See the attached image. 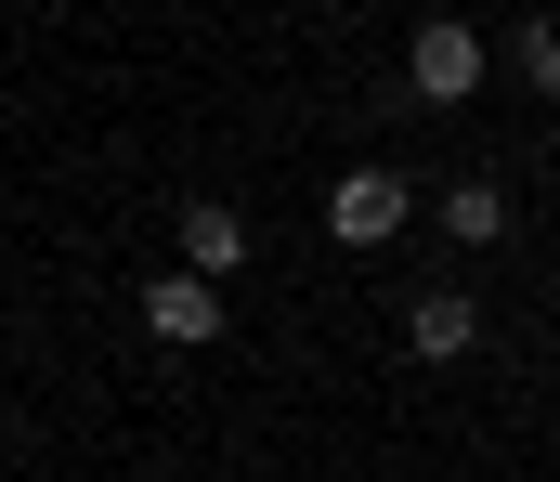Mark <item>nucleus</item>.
I'll use <instances>...</instances> for the list:
<instances>
[{"label": "nucleus", "mask_w": 560, "mask_h": 482, "mask_svg": "<svg viewBox=\"0 0 560 482\" xmlns=\"http://www.w3.org/2000/svg\"><path fill=\"white\" fill-rule=\"evenodd\" d=\"M143 326H156L170 352H222V287H209V274H156V287H143Z\"/></svg>", "instance_id": "7ed1b4c3"}, {"label": "nucleus", "mask_w": 560, "mask_h": 482, "mask_svg": "<svg viewBox=\"0 0 560 482\" xmlns=\"http://www.w3.org/2000/svg\"><path fill=\"white\" fill-rule=\"evenodd\" d=\"M522 79H535V92H560V26H522Z\"/></svg>", "instance_id": "0eeeda50"}, {"label": "nucleus", "mask_w": 560, "mask_h": 482, "mask_svg": "<svg viewBox=\"0 0 560 482\" xmlns=\"http://www.w3.org/2000/svg\"><path fill=\"white\" fill-rule=\"evenodd\" d=\"M405 222H418V196H405V169H352V183L326 196V235H339V248H392Z\"/></svg>", "instance_id": "f257e3e1"}, {"label": "nucleus", "mask_w": 560, "mask_h": 482, "mask_svg": "<svg viewBox=\"0 0 560 482\" xmlns=\"http://www.w3.org/2000/svg\"><path fill=\"white\" fill-rule=\"evenodd\" d=\"M405 79H418V105H469L482 92V26H418V52H405Z\"/></svg>", "instance_id": "f03ea898"}, {"label": "nucleus", "mask_w": 560, "mask_h": 482, "mask_svg": "<svg viewBox=\"0 0 560 482\" xmlns=\"http://www.w3.org/2000/svg\"><path fill=\"white\" fill-rule=\"evenodd\" d=\"M443 235H456V248H495V235H509V196H495V183H456V196H443Z\"/></svg>", "instance_id": "423d86ee"}, {"label": "nucleus", "mask_w": 560, "mask_h": 482, "mask_svg": "<svg viewBox=\"0 0 560 482\" xmlns=\"http://www.w3.org/2000/svg\"><path fill=\"white\" fill-rule=\"evenodd\" d=\"M235 261H248V222H235L222 196H196V209H183V274H209V287H222Z\"/></svg>", "instance_id": "39448f33"}, {"label": "nucleus", "mask_w": 560, "mask_h": 482, "mask_svg": "<svg viewBox=\"0 0 560 482\" xmlns=\"http://www.w3.org/2000/svg\"><path fill=\"white\" fill-rule=\"evenodd\" d=\"M405 339H418V365H469V339H482V314H469L456 287H418V301H405Z\"/></svg>", "instance_id": "20e7f679"}]
</instances>
